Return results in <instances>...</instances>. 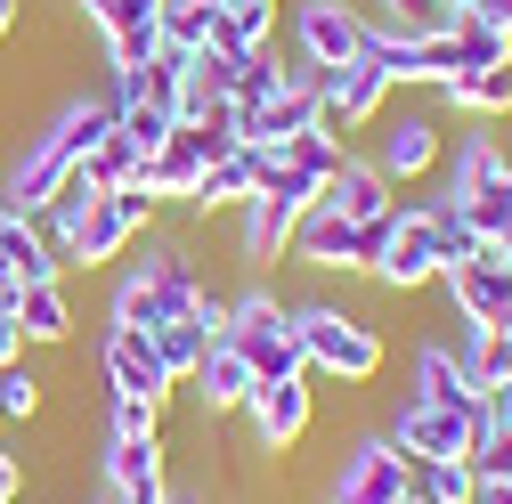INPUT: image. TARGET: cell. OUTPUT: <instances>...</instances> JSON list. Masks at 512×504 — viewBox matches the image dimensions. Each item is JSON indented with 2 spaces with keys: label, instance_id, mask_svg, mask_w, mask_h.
<instances>
[{
  "label": "cell",
  "instance_id": "f546056e",
  "mask_svg": "<svg viewBox=\"0 0 512 504\" xmlns=\"http://www.w3.org/2000/svg\"><path fill=\"white\" fill-rule=\"evenodd\" d=\"M163 49H179V57H196V49H212L220 41V9L212 0H163Z\"/></svg>",
  "mask_w": 512,
  "mask_h": 504
},
{
  "label": "cell",
  "instance_id": "4316f807",
  "mask_svg": "<svg viewBox=\"0 0 512 504\" xmlns=\"http://www.w3.org/2000/svg\"><path fill=\"white\" fill-rule=\"evenodd\" d=\"M196 179H204V163L187 155V147H171V139H163V147H155V155L139 163V179H131V187H147V196H155V212H163V204H179V212H187V196H196Z\"/></svg>",
  "mask_w": 512,
  "mask_h": 504
},
{
  "label": "cell",
  "instance_id": "5b68a950",
  "mask_svg": "<svg viewBox=\"0 0 512 504\" xmlns=\"http://www.w3.org/2000/svg\"><path fill=\"white\" fill-rule=\"evenodd\" d=\"M317 187H326V179H309V171H293V163H269V179L236 204V261H244L252 277L277 269L285 252H293V228H301V212L317 204Z\"/></svg>",
  "mask_w": 512,
  "mask_h": 504
},
{
  "label": "cell",
  "instance_id": "7402d4cb",
  "mask_svg": "<svg viewBox=\"0 0 512 504\" xmlns=\"http://www.w3.org/2000/svg\"><path fill=\"white\" fill-rule=\"evenodd\" d=\"M41 277H66V261H57V244L41 236V220L9 212L0 204V293H25Z\"/></svg>",
  "mask_w": 512,
  "mask_h": 504
},
{
  "label": "cell",
  "instance_id": "9a60e30c",
  "mask_svg": "<svg viewBox=\"0 0 512 504\" xmlns=\"http://www.w3.org/2000/svg\"><path fill=\"white\" fill-rule=\"evenodd\" d=\"M439 285H447V301H456V326L512 334V244H480V261H456Z\"/></svg>",
  "mask_w": 512,
  "mask_h": 504
},
{
  "label": "cell",
  "instance_id": "6da1fadb",
  "mask_svg": "<svg viewBox=\"0 0 512 504\" xmlns=\"http://www.w3.org/2000/svg\"><path fill=\"white\" fill-rule=\"evenodd\" d=\"M106 122H114L106 82H74V90H57V106H49L33 131L9 147V163H0V204L25 212V220H41V204L57 196V179H66V171L98 147Z\"/></svg>",
  "mask_w": 512,
  "mask_h": 504
},
{
  "label": "cell",
  "instance_id": "74e56055",
  "mask_svg": "<svg viewBox=\"0 0 512 504\" xmlns=\"http://www.w3.org/2000/svg\"><path fill=\"white\" fill-rule=\"evenodd\" d=\"M17 358H33V350H25V326H17V293H0V366H17Z\"/></svg>",
  "mask_w": 512,
  "mask_h": 504
},
{
  "label": "cell",
  "instance_id": "44dd1931",
  "mask_svg": "<svg viewBox=\"0 0 512 504\" xmlns=\"http://www.w3.org/2000/svg\"><path fill=\"white\" fill-rule=\"evenodd\" d=\"M269 147H228L220 163H204V179H196V196H187V212H196V220H220V212H236L244 196H252V187H261L269 179Z\"/></svg>",
  "mask_w": 512,
  "mask_h": 504
},
{
  "label": "cell",
  "instance_id": "8992f818",
  "mask_svg": "<svg viewBox=\"0 0 512 504\" xmlns=\"http://www.w3.org/2000/svg\"><path fill=\"white\" fill-rule=\"evenodd\" d=\"M155 220H163V212H155L147 187H98V204L82 212V228H74L66 244H57V261H66V277H74V269L98 277V269H114L139 236H155Z\"/></svg>",
  "mask_w": 512,
  "mask_h": 504
},
{
  "label": "cell",
  "instance_id": "f35d334b",
  "mask_svg": "<svg viewBox=\"0 0 512 504\" xmlns=\"http://www.w3.org/2000/svg\"><path fill=\"white\" fill-rule=\"evenodd\" d=\"M25 488H33L25 456H9V439H0V504H25Z\"/></svg>",
  "mask_w": 512,
  "mask_h": 504
},
{
  "label": "cell",
  "instance_id": "30bf717a",
  "mask_svg": "<svg viewBox=\"0 0 512 504\" xmlns=\"http://www.w3.org/2000/svg\"><path fill=\"white\" fill-rule=\"evenodd\" d=\"M366 131H374V147H366V163L382 171V179H391V187H415V179H431L439 171V155H447V122L431 114V106H382L374 122H366Z\"/></svg>",
  "mask_w": 512,
  "mask_h": 504
},
{
  "label": "cell",
  "instance_id": "7a4b0ae2",
  "mask_svg": "<svg viewBox=\"0 0 512 504\" xmlns=\"http://www.w3.org/2000/svg\"><path fill=\"white\" fill-rule=\"evenodd\" d=\"M196 293H204V269H196V252H187L179 236H139V244L114 261L106 326H139V334H155L163 318L196 309Z\"/></svg>",
  "mask_w": 512,
  "mask_h": 504
},
{
  "label": "cell",
  "instance_id": "bcb514c9",
  "mask_svg": "<svg viewBox=\"0 0 512 504\" xmlns=\"http://www.w3.org/2000/svg\"><path fill=\"white\" fill-rule=\"evenodd\" d=\"M407 504H423V496H415V488H407Z\"/></svg>",
  "mask_w": 512,
  "mask_h": 504
},
{
  "label": "cell",
  "instance_id": "d4e9b609",
  "mask_svg": "<svg viewBox=\"0 0 512 504\" xmlns=\"http://www.w3.org/2000/svg\"><path fill=\"white\" fill-rule=\"evenodd\" d=\"M17 326H25V350H66L74 326H82V309H74V285L66 277H41L17 293Z\"/></svg>",
  "mask_w": 512,
  "mask_h": 504
},
{
  "label": "cell",
  "instance_id": "c3c4849f",
  "mask_svg": "<svg viewBox=\"0 0 512 504\" xmlns=\"http://www.w3.org/2000/svg\"><path fill=\"white\" fill-rule=\"evenodd\" d=\"M212 9H220V0H212Z\"/></svg>",
  "mask_w": 512,
  "mask_h": 504
},
{
  "label": "cell",
  "instance_id": "7bdbcfd3",
  "mask_svg": "<svg viewBox=\"0 0 512 504\" xmlns=\"http://www.w3.org/2000/svg\"><path fill=\"white\" fill-rule=\"evenodd\" d=\"M25 25V0H0V49H9V33Z\"/></svg>",
  "mask_w": 512,
  "mask_h": 504
},
{
  "label": "cell",
  "instance_id": "e575fe53",
  "mask_svg": "<svg viewBox=\"0 0 512 504\" xmlns=\"http://www.w3.org/2000/svg\"><path fill=\"white\" fill-rule=\"evenodd\" d=\"M41 407H49V391H41V374L17 358V366H0V415L9 423H41Z\"/></svg>",
  "mask_w": 512,
  "mask_h": 504
},
{
  "label": "cell",
  "instance_id": "ba28073f",
  "mask_svg": "<svg viewBox=\"0 0 512 504\" xmlns=\"http://www.w3.org/2000/svg\"><path fill=\"white\" fill-rule=\"evenodd\" d=\"M439 269H447V261H439V212H431L423 196H415V204L399 196V204H391V236H382V252L366 261V285H382V293L407 301V293H431Z\"/></svg>",
  "mask_w": 512,
  "mask_h": 504
},
{
  "label": "cell",
  "instance_id": "603a6c76",
  "mask_svg": "<svg viewBox=\"0 0 512 504\" xmlns=\"http://www.w3.org/2000/svg\"><path fill=\"white\" fill-rule=\"evenodd\" d=\"M317 204H326L334 220H382V212L399 204V187H391V179H382V171L366 163V147H350V155L334 163V179L317 187Z\"/></svg>",
  "mask_w": 512,
  "mask_h": 504
},
{
  "label": "cell",
  "instance_id": "8fae6325",
  "mask_svg": "<svg viewBox=\"0 0 512 504\" xmlns=\"http://www.w3.org/2000/svg\"><path fill=\"white\" fill-rule=\"evenodd\" d=\"M382 236H391V212H382V220H334L326 204H309L285 261H301L317 277H366V261L382 252Z\"/></svg>",
  "mask_w": 512,
  "mask_h": 504
},
{
  "label": "cell",
  "instance_id": "4fadbf2b",
  "mask_svg": "<svg viewBox=\"0 0 512 504\" xmlns=\"http://www.w3.org/2000/svg\"><path fill=\"white\" fill-rule=\"evenodd\" d=\"M317 423V391L309 374H277V383H252L244 399V431H252V456H293Z\"/></svg>",
  "mask_w": 512,
  "mask_h": 504
},
{
  "label": "cell",
  "instance_id": "484cf974",
  "mask_svg": "<svg viewBox=\"0 0 512 504\" xmlns=\"http://www.w3.org/2000/svg\"><path fill=\"white\" fill-rule=\"evenodd\" d=\"M439 106L447 114H472V122H504L512 114V66H472V74H456L439 90Z\"/></svg>",
  "mask_w": 512,
  "mask_h": 504
},
{
  "label": "cell",
  "instance_id": "d6986e66",
  "mask_svg": "<svg viewBox=\"0 0 512 504\" xmlns=\"http://www.w3.org/2000/svg\"><path fill=\"white\" fill-rule=\"evenodd\" d=\"M407 399L447 407V415H488V391L472 383V366H464L456 342H415V358H407Z\"/></svg>",
  "mask_w": 512,
  "mask_h": 504
},
{
  "label": "cell",
  "instance_id": "1f68e13d",
  "mask_svg": "<svg viewBox=\"0 0 512 504\" xmlns=\"http://www.w3.org/2000/svg\"><path fill=\"white\" fill-rule=\"evenodd\" d=\"M342 155H350V139H334V131H301V139L277 147V163H293V171H309V179H334Z\"/></svg>",
  "mask_w": 512,
  "mask_h": 504
},
{
  "label": "cell",
  "instance_id": "ee69618b",
  "mask_svg": "<svg viewBox=\"0 0 512 504\" xmlns=\"http://www.w3.org/2000/svg\"><path fill=\"white\" fill-rule=\"evenodd\" d=\"M171 504H204V496H179V488H171Z\"/></svg>",
  "mask_w": 512,
  "mask_h": 504
},
{
  "label": "cell",
  "instance_id": "83f0119b",
  "mask_svg": "<svg viewBox=\"0 0 512 504\" xmlns=\"http://www.w3.org/2000/svg\"><path fill=\"white\" fill-rule=\"evenodd\" d=\"M374 33H447L464 17V0H358Z\"/></svg>",
  "mask_w": 512,
  "mask_h": 504
},
{
  "label": "cell",
  "instance_id": "cb8c5ba5",
  "mask_svg": "<svg viewBox=\"0 0 512 504\" xmlns=\"http://www.w3.org/2000/svg\"><path fill=\"white\" fill-rule=\"evenodd\" d=\"M252 383H261V374L244 366V350L220 334L212 350H204V366L187 374V391H196V407L212 415V423H228V415H244V399H252Z\"/></svg>",
  "mask_w": 512,
  "mask_h": 504
},
{
  "label": "cell",
  "instance_id": "f6af8a7d",
  "mask_svg": "<svg viewBox=\"0 0 512 504\" xmlns=\"http://www.w3.org/2000/svg\"><path fill=\"white\" fill-rule=\"evenodd\" d=\"M0 439H9V415H0Z\"/></svg>",
  "mask_w": 512,
  "mask_h": 504
},
{
  "label": "cell",
  "instance_id": "60d3db41",
  "mask_svg": "<svg viewBox=\"0 0 512 504\" xmlns=\"http://www.w3.org/2000/svg\"><path fill=\"white\" fill-rule=\"evenodd\" d=\"M488 423L512 431V383H488Z\"/></svg>",
  "mask_w": 512,
  "mask_h": 504
},
{
  "label": "cell",
  "instance_id": "b9f144b4",
  "mask_svg": "<svg viewBox=\"0 0 512 504\" xmlns=\"http://www.w3.org/2000/svg\"><path fill=\"white\" fill-rule=\"evenodd\" d=\"M472 504H512V480H480L472 472Z\"/></svg>",
  "mask_w": 512,
  "mask_h": 504
},
{
  "label": "cell",
  "instance_id": "ab89813d",
  "mask_svg": "<svg viewBox=\"0 0 512 504\" xmlns=\"http://www.w3.org/2000/svg\"><path fill=\"white\" fill-rule=\"evenodd\" d=\"M464 9H472L480 25H496V33H512V0H464Z\"/></svg>",
  "mask_w": 512,
  "mask_h": 504
},
{
  "label": "cell",
  "instance_id": "4dcf8cb0",
  "mask_svg": "<svg viewBox=\"0 0 512 504\" xmlns=\"http://www.w3.org/2000/svg\"><path fill=\"white\" fill-rule=\"evenodd\" d=\"M139 163H147V147L122 131V122H106V131H98V147L82 155V171H90L98 187H131V179H139Z\"/></svg>",
  "mask_w": 512,
  "mask_h": 504
},
{
  "label": "cell",
  "instance_id": "d6a6232c",
  "mask_svg": "<svg viewBox=\"0 0 512 504\" xmlns=\"http://www.w3.org/2000/svg\"><path fill=\"white\" fill-rule=\"evenodd\" d=\"M163 399H114L106 391V439H163Z\"/></svg>",
  "mask_w": 512,
  "mask_h": 504
},
{
  "label": "cell",
  "instance_id": "836d02e7",
  "mask_svg": "<svg viewBox=\"0 0 512 504\" xmlns=\"http://www.w3.org/2000/svg\"><path fill=\"white\" fill-rule=\"evenodd\" d=\"M407 488L423 504H472V464H407Z\"/></svg>",
  "mask_w": 512,
  "mask_h": 504
},
{
  "label": "cell",
  "instance_id": "2e32d148",
  "mask_svg": "<svg viewBox=\"0 0 512 504\" xmlns=\"http://www.w3.org/2000/svg\"><path fill=\"white\" fill-rule=\"evenodd\" d=\"M326 504H407V456L382 431L350 439L342 464H334V480H326Z\"/></svg>",
  "mask_w": 512,
  "mask_h": 504
},
{
  "label": "cell",
  "instance_id": "9c48e42d",
  "mask_svg": "<svg viewBox=\"0 0 512 504\" xmlns=\"http://www.w3.org/2000/svg\"><path fill=\"white\" fill-rule=\"evenodd\" d=\"M228 342L244 350V366L277 383V374H301V334H293V301L277 285H244L228 301Z\"/></svg>",
  "mask_w": 512,
  "mask_h": 504
},
{
  "label": "cell",
  "instance_id": "e0dca14e",
  "mask_svg": "<svg viewBox=\"0 0 512 504\" xmlns=\"http://www.w3.org/2000/svg\"><path fill=\"white\" fill-rule=\"evenodd\" d=\"M98 496H114V504H171V439H106Z\"/></svg>",
  "mask_w": 512,
  "mask_h": 504
},
{
  "label": "cell",
  "instance_id": "277c9868",
  "mask_svg": "<svg viewBox=\"0 0 512 504\" xmlns=\"http://www.w3.org/2000/svg\"><path fill=\"white\" fill-rule=\"evenodd\" d=\"M439 171H447V196L439 204H456L480 244H512V155L488 131H464L456 147L439 155Z\"/></svg>",
  "mask_w": 512,
  "mask_h": 504
},
{
  "label": "cell",
  "instance_id": "3957f363",
  "mask_svg": "<svg viewBox=\"0 0 512 504\" xmlns=\"http://www.w3.org/2000/svg\"><path fill=\"white\" fill-rule=\"evenodd\" d=\"M293 334H301V374L317 383H374L382 366H391V342L366 309H342V301H293Z\"/></svg>",
  "mask_w": 512,
  "mask_h": 504
},
{
  "label": "cell",
  "instance_id": "f1b7e54d",
  "mask_svg": "<svg viewBox=\"0 0 512 504\" xmlns=\"http://www.w3.org/2000/svg\"><path fill=\"white\" fill-rule=\"evenodd\" d=\"M285 0H220V49H269Z\"/></svg>",
  "mask_w": 512,
  "mask_h": 504
},
{
  "label": "cell",
  "instance_id": "52a82bcc",
  "mask_svg": "<svg viewBox=\"0 0 512 504\" xmlns=\"http://www.w3.org/2000/svg\"><path fill=\"white\" fill-rule=\"evenodd\" d=\"M277 33H285V57L301 74H334V66H350V57H366L374 25H366L358 0H285Z\"/></svg>",
  "mask_w": 512,
  "mask_h": 504
},
{
  "label": "cell",
  "instance_id": "7c38bea8",
  "mask_svg": "<svg viewBox=\"0 0 512 504\" xmlns=\"http://www.w3.org/2000/svg\"><path fill=\"white\" fill-rule=\"evenodd\" d=\"M496 423L488 415H447V407H423V399H399L382 439L407 456V464H472V448L488 439Z\"/></svg>",
  "mask_w": 512,
  "mask_h": 504
},
{
  "label": "cell",
  "instance_id": "ac0fdd59",
  "mask_svg": "<svg viewBox=\"0 0 512 504\" xmlns=\"http://www.w3.org/2000/svg\"><path fill=\"white\" fill-rule=\"evenodd\" d=\"M98 374H106L114 399H163V407H171V391H179L171 366L155 358V342H147L139 326H106V334H98Z\"/></svg>",
  "mask_w": 512,
  "mask_h": 504
},
{
  "label": "cell",
  "instance_id": "7dc6e473",
  "mask_svg": "<svg viewBox=\"0 0 512 504\" xmlns=\"http://www.w3.org/2000/svg\"><path fill=\"white\" fill-rule=\"evenodd\" d=\"M90 504H114V496H90Z\"/></svg>",
  "mask_w": 512,
  "mask_h": 504
},
{
  "label": "cell",
  "instance_id": "ffe728a7",
  "mask_svg": "<svg viewBox=\"0 0 512 504\" xmlns=\"http://www.w3.org/2000/svg\"><path fill=\"white\" fill-rule=\"evenodd\" d=\"M220 334H228V293H212V285H204V293H196V309H179V318H163V326H155L147 342H155V358L171 366V383H187V374L204 366V350H212Z\"/></svg>",
  "mask_w": 512,
  "mask_h": 504
},
{
  "label": "cell",
  "instance_id": "d590c367",
  "mask_svg": "<svg viewBox=\"0 0 512 504\" xmlns=\"http://www.w3.org/2000/svg\"><path fill=\"white\" fill-rule=\"evenodd\" d=\"M456 41H464V74H472V66H512V33H496V25H480L472 9L456 17Z\"/></svg>",
  "mask_w": 512,
  "mask_h": 504
},
{
  "label": "cell",
  "instance_id": "5bb4252c",
  "mask_svg": "<svg viewBox=\"0 0 512 504\" xmlns=\"http://www.w3.org/2000/svg\"><path fill=\"white\" fill-rule=\"evenodd\" d=\"M391 98H399V90H391V74H382V57L366 49V57H350V66L317 74V131L350 139V131H366V122L391 106Z\"/></svg>",
  "mask_w": 512,
  "mask_h": 504
},
{
  "label": "cell",
  "instance_id": "8d00e7d4",
  "mask_svg": "<svg viewBox=\"0 0 512 504\" xmlns=\"http://www.w3.org/2000/svg\"><path fill=\"white\" fill-rule=\"evenodd\" d=\"M472 472L480 480H512V431H488L480 448H472Z\"/></svg>",
  "mask_w": 512,
  "mask_h": 504
}]
</instances>
